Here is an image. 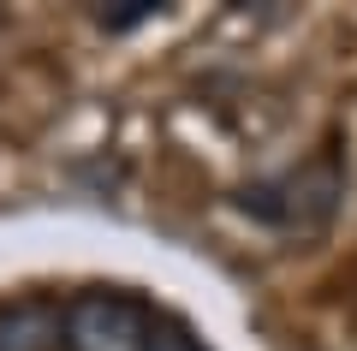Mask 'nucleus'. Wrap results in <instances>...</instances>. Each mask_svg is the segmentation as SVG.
<instances>
[{
    "label": "nucleus",
    "instance_id": "nucleus-3",
    "mask_svg": "<svg viewBox=\"0 0 357 351\" xmlns=\"http://www.w3.org/2000/svg\"><path fill=\"white\" fill-rule=\"evenodd\" d=\"M0 351H66V304L24 292L0 304Z\"/></svg>",
    "mask_w": 357,
    "mask_h": 351
},
{
    "label": "nucleus",
    "instance_id": "nucleus-2",
    "mask_svg": "<svg viewBox=\"0 0 357 351\" xmlns=\"http://www.w3.org/2000/svg\"><path fill=\"white\" fill-rule=\"evenodd\" d=\"M155 327L161 322L137 292L89 286L66 298V351H149Z\"/></svg>",
    "mask_w": 357,
    "mask_h": 351
},
{
    "label": "nucleus",
    "instance_id": "nucleus-5",
    "mask_svg": "<svg viewBox=\"0 0 357 351\" xmlns=\"http://www.w3.org/2000/svg\"><path fill=\"white\" fill-rule=\"evenodd\" d=\"M149 351H208V345L197 334H185L178 322H161V327H155V339H149Z\"/></svg>",
    "mask_w": 357,
    "mask_h": 351
},
{
    "label": "nucleus",
    "instance_id": "nucleus-1",
    "mask_svg": "<svg viewBox=\"0 0 357 351\" xmlns=\"http://www.w3.org/2000/svg\"><path fill=\"white\" fill-rule=\"evenodd\" d=\"M340 197H345V167H340L333 149H321V155H310L304 167H292L280 179L244 185L238 209L268 221V226H286V232H321L340 214Z\"/></svg>",
    "mask_w": 357,
    "mask_h": 351
},
{
    "label": "nucleus",
    "instance_id": "nucleus-4",
    "mask_svg": "<svg viewBox=\"0 0 357 351\" xmlns=\"http://www.w3.org/2000/svg\"><path fill=\"white\" fill-rule=\"evenodd\" d=\"M155 13H161L155 0H114V6L96 13V24H102V30H131V24H149Z\"/></svg>",
    "mask_w": 357,
    "mask_h": 351
}]
</instances>
